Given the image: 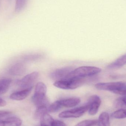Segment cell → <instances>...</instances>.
<instances>
[{"instance_id": "obj_3", "label": "cell", "mask_w": 126, "mask_h": 126, "mask_svg": "<svg viewBox=\"0 0 126 126\" xmlns=\"http://www.w3.org/2000/svg\"><path fill=\"white\" fill-rule=\"evenodd\" d=\"M84 78L74 77L57 81L54 83L55 86L64 90H74L77 89L83 84Z\"/></svg>"}, {"instance_id": "obj_11", "label": "cell", "mask_w": 126, "mask_h": 126, "mask_svg": "<svg viewBox=\"0 0 126 126\" xmlns=\"http://www.w3.org/2000/svg\"><path fill=\"white\" fill-rule=\"evenodd\" d=\"M40 119L41 126H57V120H54L47 112L44 113Z\"/></svg>"}, {"instance_id": "obj_19", "label": "cell", "mask_w": 126, "mask_h": 126, "mask_svg": "<svg viewBox=\"0 0 126 126\" xmlns=\"http://www.w3.org/2000/svg\"><path fill=\"white\" fill-rule=\"evenodd\" d=\"M61 106L59 100L57 101L49 106L48 107V112H54L57 111L61 109Z\"/></svg>"}, {"instance_id": "obj_6", "label": "cell", "mask_w": 126, "mask_h": 126, "mask_svg": "<svg viewBox=\"0 0 126 126\" xmlns=\"http://www.w3.org/2000/svg\"><path fill=\"white\" fill-rule=\"evenodd\" d=\"M87 110H88V105L87 104L84 106L73 109L64 111L59 114V116L61 118H77L81 117Z\"/></svg>"}, {"instance_id": "obj_10", "label": "cell", "mask_w": 126, "mask_h": 126, "mask_svg": "<svg viewBox=\"0 0 126 126\" xmlns=\"http://www.w3.org/2000/svg\"><path fill=\"white\" fill-rule=\"evenodd\" d=\"M22 120L16 117H7L0 121V126H20Z\"/></svg>"}, {"instance_id": "obj_13", "label": "cell", "mask_w": 126, "mask_h": 126, "mask_svg": "<svg viewBox=\"0 0 126 126\" xmlns=\"http://www.w3.org/2000/svg\"><path fill=\"white\" fill-rule=\"evenodd\" d=\"M126 64V54L118 58L115 61L107 66V68L110 69H118Z\"/></svg>"}, {"instance_id": "obj_8", "label": "cell", "mask_w": 126, "mask_h": 126, "mask_svg": "<svg viewBox=\"0 0 126 126\" xmlns=\"http://www.w3.org/2000/svg\"><path fill=\"white\" fill-rule=\"evenodd\" d=\"M73 70L70 67H63L58 69L51 73L50 77L52 79L57 81L60 80L65 79Z\"/></svg>"}, {"instance_id": "obj_23", "label": "cell", "mask_w": 126, "mask_h": 126, "mask_svg": "<svg viewBox=\"0 0 126 126\" xmlns=\"http://www.w3.org/2000/svg\"><path fill=\"white\" fill-rule=\"evenodd\" d=\"M6 105V102L3 99L0 98V107L5 106Z\"/></svg>"}, {"instance_id": "obj_14", "label": "cell", "mask_w": 126, "mask_h": 126, "mask_svg": "<svg viewBox=\"0 0 126 126\" xmlns=\"http://www.w3.org/2000/svg\"><path fill=\"white\" fill-rule=\"evenodd\" d=\"M26 71L25 66L21 63L16 64L13 66L9 70L10 74L13 75H21Z\"/></svg>"}, {"instance_id": "obj_5", "label": "cell", "mask_w": 126, "mask_h": 126, "mask_svg": "<svg viewBox=\"0 0 126 126\" xmlns=\"http://www.w3.org/2000/svg\"><path fill=\"white\" fill-rule=\"evenodd\" d=\"M39 76V73L37 72H33L24 76L22 79L18 80V86L22 89L33 87L34 84Z\"/></svg>"}, {"instance_id": "obj_15", "label": "cell", "mask_w": 126, "mask_h": 126, "mask_svg": "<svg viewBox=\"0 0 126 126\" xmlns=\"http://www.w3.org/2000/svg\"><path fill=\"white\" fill-rule=\"evenodd\" d=\"M98 126H110V116L107 112H103L100 115L98 120Z\"/></svg>"}, {"instance_id": "obj_4", "label": "cell", "mask_w": 126, "mask_h": 126, "mask_svg": "<svg viewBox=\"0 0 126 126\" xmlns=\"http://www.w3.org/2000/svg\"><path fill=\"white\" fill-rule=\"evenodd\" d=\"M101 69L99 67L90 66L80 67L71 72L65 79L74 77L84 78L97 75L101 72Z\"/></svg>"}, {"instance_id": "obj_12", "label": "cell", "mask_w": 126, "mask_h": 126, "mask_svg": "<svg viewBox=\"0 0 126 126\" xmlns=\"http://www.w3.org/2000/svg\"><path fill=\"white\" fill-rule=\"evenodd\" d=\"M80 99L77 97L70 98L59 100L61 106L67 108L76 106L80 103Z\"/></svg>"}, {"instance_id": "obj_9", "label": "cell", "mask_w": 126, "mask_h": 126, "mask_svg": "<svg viewBox=\"0 0 126 126\" xmlns=\"http://www.w3.org/2000/svg\"><path fill=\"white\" fill-rule=\"evenodd\" d=\"M33 87L22 89L20 91H17L11 94L10 98L14 100L20 101L24 100L31 93Z\"/></svg>"}, {"instance_id": "obj_20", "label": "cell", "mask_w": 126, "mask_h": 126, "mask_svg": "<svg viewBox=\"0 0 126 126\" xmlns=\"http://www.w3.org/2000/svg\"><path fill=\"white\" fill-rule=\"evenodd\" d=\"M97 120H86L80 122L75 126H97Z\"/></svg>"}, {"instance_id": "obj_17", "label": "cell", "mask_w": 126, "mask_h": 126, "mask_svg": "<svg viewBox=\"0 0 126 126\" xmlns=\"http://www.w3.org/2000/svg\"><path fill=\"white\" fill-rule=\"evenodd\" d=\"M114 105L116 108L126 109V95L117 98L115 101Z\"/></svg>"}, {"instance_id": "obj_18", "label": "cell", "mask_w": 126, "mask_h": 126, "mask_svg": "<svg viewBox=\"0 0 126 126\" xmlns=\"http://www.w3.org/2000/svg\"><path fill=\"white\" fill-rule=\"evenodd\" d=\"M111 117L115 119H123L126 118V109H120L114 112Z\"/></svg>"}, {"instance_id": "obj_2", "label": "cell", "mask_w": 126, "mask_h": 126, "mask_svg": "<svg viewBox=\"0 0 126 126\" xmlns=\"http://www.w3.org/2000/svg\"><path fill=\"white\" fill-rule=\"evenodd\" d=\"M95 87L98 90L109 91L117 94L126 95V83L121 81L99 83Z\"/></svg>"}, {"instance_id": "obj_1", "label": "cell", "mask_w": 126, "mask_h": 126, "mask_svg": "<svg viewBox=\"0 0 126 126\" xmlns=\"http://www.w3.org/2000/svg\"><path fill=\"white\" fill-rule=\"evenodd\" d=\"M47 87L43 82H38L35 87L34 93L32 97V100L37 108L48 107L49 101L46 97Z\"/></svg>"}, {"instance_id": "obj_21", "label": "cell", "mask_w": 126, "mask_h": 126, "mask_svg": "<svg viewBox=\"0 0 126 126\" xmlns=\"http://www.w3.org/2000/svg\"><path fill=\"white\" fill-rule=\"evenodd\" d=\"M27 0H16L15 6V11L16 12L21 11L25 6Z\"/></svg>"}, {"instance_id": "obj_22", "label": "cell", "mask_w": 126, "mask_h": 126, "mask_svg": "<svg viewBox=\"0 0 126 126\" xmlns=\"http://www.w3.org/2000/svg\"><path fill=\"white\" fill-rule=\"evenodd\" d=\"M11 113V112L9 111L0 110V121L9 117Z\"/></svg>"}, {"instance_id": "obj_7", "label": "cell", "mask_w": 126, "mask_h": 126, "mask_svg": "<svg viewBox=\"0 0 126 126\" xmlns=\"http://www.w3.org/2000/svg\"><path fill=\"white\" fill-rule=\"evenodd\" d=\"M101 103V100L97 95H94L91 96L87 103L89 114L90 115L96 114L99 110Z\"/></svg>"}, {"instance_id": "obj_16", "label": "cell", "mask_w": 126, "mask_h": 126, "mask_svg": "<svg viewBox=\"0 0 126 126\" xmlns=\"http://www.w3.org/2000/svg\"><path fill=\"white\" fill-rule=\"evenodd\" d=\"M12 80L9 79L0 80V95L3 94L8 91L11 84Z\"/></svg>"}]
</instances>
